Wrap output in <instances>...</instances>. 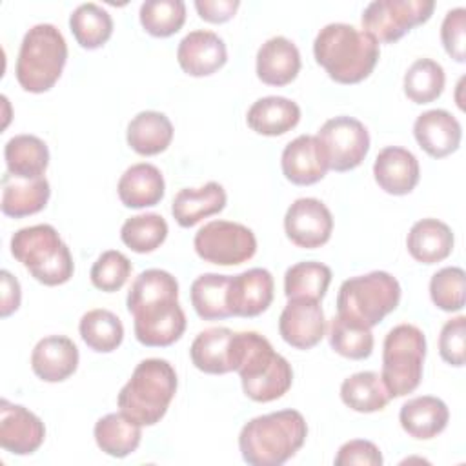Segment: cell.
<instances>
[{
	"label": "cell",
	"mask_w": 466,
	"mask_h": 466,
	"mask_svg": "<svg viewBox=\"0 0 466 466\" xmlns=\"http://www.w3.org/2000/svg\"><path fill=\"white\" fill-rule=\"evenodd\" d=\"M317 138L324 149L328 167L337 173L355 169L370 151V133L366 126L346 115L326 120Z\"/></svg>",
	"instance_id": "8fae6325"
},
{
	"label": "cell",
	"mask_w": 466,
	"mask_h": 466,
	"mask_svg": "<svg viewBox=\"0 0 466 466\" xmlns=\"http://www.w3.org/2000/svg\"><path fill=\"white\" fill-rule=\"evenodd\" d=\"M417 144L433 158H444L459 149L462 127L446 109H430L417 116L413 124Z\"/></svg>",
	"instance_id": "ffe728a7"
},
{
	"label": "cell",
	"mask_w": 466,
	"mask_h": 466,
	"mask_svg": "<svg viewBox=\"0 0 466 466\" xmlns=\"http://www.w3.org/2000/svg\"><path fill=\"white\" fill-rule=\"evenodd\" d=\"M306 437L302 413L280 410L248 420L238 435V450L251 466H280L304 446Z\"/></svg>",
	"instance_id": "3957f363"
},
{
	"label": "cell",
	"mask_w": 466,
	"mask_h": 466,
	"mask_svg": "<svg viewBox=\"0 0 466 466\" xmlns=\"http://www.w3.org/2000/svg\"><path fill=\"white\" fill-rule=\"evenodd\" d=\"M175 368L164 359H144L122 386L116 404L120 411L140 426H153L166 415L177 393Z\"/></svg>",
	"instance_id": "277c9868"
},
{
	"label": "cell",
	"mask_w": 466,
	"mask_h": 466,
	"mask_svg": "<svg viewBox=\"0 0 466 466\" xmlns=\"http://www.w3.org/2000/svg\"><path fill=\"white\" fill-rule=\"evenodd\" d=\"M228 195L218 182H208L202 187L180 189L171 204L173 218L182 228H193L202 218L220 213L226 208Z\"/></svg>",
	"instance_id": "484cf974"
},
{
	"label": "cell",
	"mask_w": 466,
	"mask_h": 466,
	"mask_svg": "<svg viewBox=\"0 0 466 466\" xmlns=\"http://www.w3.org/2000/svg\"><path fill=\"white\" fill-rule=\"evenodd\" d=\"M78 368V348L64 335H49L36 342L31 353V370L44 382H62Z\"/></svg>",
	"instance_id": "44dd1931"
},
{
	"label": "cell",
	"mask_w": 466,
	"mask_h": 466,
	"mask_svg": "<svg viewBox=\"0 0 466 466\" xmlns=\"http://www.w3.org/2000/svg\"><path fill=\"white\" fill-rule=\"evenodd\" d=\"M273 291V277L264 268H251L229 277L228 306L231 317H258L271 306Z\"/></svg>",
	"instance_id": "2e32d148"
},
{
	"label": "cell",
	"mask_w": 466,
	"mask_h": 466,
	"mask_svg": "<svg viewBox=\"0 0 466 466\" xmlns=\"http://www.w3.org/2000/svg\"><path fill=\"white\" fill-rule=\"evenodd\" d=\"M433 0H375L362 13V27L377 42L391 44L433 15Z\"/></svg>",
	"instance_id": "30bf717a"
},
{
	"label": "cell",
	"mask_w": 466,
	"mask_h": 466,
	"mask_svg": "<svg viewBox=\"0 0 466 466\" xmlns=\"http://www.w3.org/2000/svg\"><path fill=\"white\" fill-rule=\"evenodd\" d=\"M464 269L448 266L433 273L430 280L431 302L442 311H461L464 308Z\"/></svg>",
	"instance_id": "7bdbcfd3"
},
{
	"label": "cell",
	"mask_w": 466,
	"mask_h": 466,
	"mask_svg": "<svg viewBox=\"0 0 466 466\" xmlns=\"http://www.w3.org/2000/svg\"><path fill=\"white\" fill-rule=\"evenodd\" d=\"M0 282H2L0 317L7 319L11 313H15L20 308L22 293H20V284H18L16 277H13L7 269L0 271Z\"/></svg>",
	"instance_id": "681fc988"
},
{
	"label": "cell",
	"mask_w": 466,
	"mask_h": 466,
	"mask_svg": "<svg viewBox=\"0 0 466 466\" xmlns=\"http://www.w3.org/2000/svg\"><path fill=\"white\" fill-rule=\"evenodd\" d=\"M328 339H329L331 350L346 359L362 360V359H368L373 351L371 328L360 326L340 315L331 319Z\"/></svg>",
	"instance_id": "f35d334b"
},
{
	"label": "cell",
	"mask_w": 466,
	"mask_h": 466,
	"mask_svg": "<svg viewBox=\"0 0 466 466\" xmlns=\"http://www.w3.org/2000/svg\"><path fill=\"white\" fill-rule=\"evenodd\" d=\"M399 420L410 437L417 441H430L442 433L448 426L450 410L439 397L420 395L402 404Z\"/></svg>",
	"instance_id": "603a6c76"
},
{
	"label": "cell",
	"mask_w": 466,
	"mask_h": 466,
	"mask_svg": "<svg viewBox=\"0 0 466 466\" xmlns=\"http://www.w3.org/2000/svg\"><path fill=\"white\" fill-rule=\"evenodd\" d=\"M177 60L186 75L209 76L228 62V49L217 33L197 29L180 40Z\"/></svg>",
	"instance_id": "e0dca14e"
},
{
	"label": "cell",
	"mask_w": 466,
	"mask_h": 466,
	"mask_svg": "<svg viewBox=\"0 0 466 466\" xmlns=\"http://www.w3.org/2000/svg\"><path fill=\"white\" fill-rule=\"evenodd\" d=\"M464 38H466V9L464 7L450 9L441 25V40L446 53L455 62H461V64L466 60Z\"/></svg>",
	"instance_id": "bcb514c9"
},
{
	"label": "cell",
	"mask_w": 466,
	"mask_h": 466,
	"mask_svg": "<svg viewBox=\"0 0 466 466\" xmlns=\"http://www.w3.org/2000/svg\"><path fill=\"white\" fill-rule=\"evenodd\" d=\"M131 315L135 319V337L147 348L171 346L186 331V313L178 299L140 306Z\"/></svg>",
	"instance_id": "7c38bea8"
},
{
	"label": "cell",
	"mask_w": 466,
	"mask_h": 466,
	"mask_svg": "<svg viewBox=\"0 0 466 466\" xmlns=\"http://www.w3.org/2000/svg\"><path fill=\"white\" fill-rule=\"evenodd\" d=\"M426 337L413 324H399L388 331L382 344L380 379L391 399L415 391L422 379Z\"/></svg>",
	"instance_id": "ba28073f"
},
{
	"label": "cell",
	"mask_w": 466,
	"mask_h": 466,
	"mask_svg": "<svg viewBox=\"0 0 466 466\" xmlns=\"http://www.w3.org/2000/svg\"><path fill=\"white\" fill-rule=\"evenodd\" d=\"M279 333L291 348L311 350L317 346L326 335V319L320 302L288 299L279 319Z\"/></svg>",
	"instance_id": "5bb4252c"
},
{
	"label": "cell",
	"mask_w": 466,
	"mask_h": 466,
	"mask_svg": "<svg viewBox=\"0 0 466 466\" xmlns=\"http://www.w3.org/2000/svg\"><path fill=\"white\" fill-rule=\"evenodd\" d=\"M7 173L22 178H40L49 166V149L35 135H15L4 147Z\"/></svg>",
	"instance_id": "1f68e13d"
},
{
	"label": "cell",
	"mask_w": 466,
	"mask_h": 466,
	"mask_svg": "<svg viewBox=\"0 0 466 466\" xmlns=\"http://www.w3.org/2000/svg\"><path fill=\"white\" fill-rule=\"evenodd\" d=\"M238 0H197L195 9L198 16L211 24H224L231 20L238 9Z\"/></svg>",
	"instance_id": "c3c4849f"
},
{
	"label": "cell",
	"mask_w": 466,
	"mask_h": 466,
	"mask_svg": "<svg viewBox=\"0 0 466 466\" xmlns=\"http://www.w3.org/2000/svg\"><path fill=\"white\" fill-rule=\"evenodd\" d=\"M300 120V107L286 96H264L251 104L246 115L248 126L264 137H280Z\"/></svg>",
	"instance_id": "83f0119b"
},
{
	"label": "cell",
	"mask_w": 466,
	"mask_h": 466,
	"mask_svg": "<svg viewBox=\"0 0 466 466\" xmlns=\"http://www.w3.org/2000/svg\"><path fill=\"white\" fill-rule=\"evenodd\" d=\"M96 446L116 459L131 455L142 439V426L127 419L122 411L107 413L96 420L93 430Z\"/></svg>",
	"instance_id": "4dcf8cb0"
},
{
	"label": "cell",
	"mask_w": 466,
	"mask_h": 466,
	"mask_svg": "<svg viewBox=\"0 0 466 466\" xmlns=\"http://www.w3.org/2000/svg\"><path fill=\"white\" fill-rule=\"evenodd\" d=\"M167 222L158 213H142L127 218L120 228L122 242L135 253H151L164 244Z\"/></svg>",
	"instance_id": "ab89813d"
},
{
	"label": "cell",
	"mask_w": 466,
	"mask_h": 466,
	"mask_svg": "<svg viewBox=\"0 0 466 466\" xmlns=\"http://www.w3.org/2000/svg\"><path fill=\"white\" fill-rule=\"evenodd\" d=\"M167 299H178L177 279L164 269H146L133 280L126 304L131 313L140 306Z\"/></svg>",
	"instance_id": "60d3db41"
},
{
	"label": "cell",
	"mask_w": 466,
	"mask_h": 466,
	"mask_svg": "<svg viewBox=\"0 0 466 466\" xmlns=\"http://www.w3.org/2000/svg\"><path fill=\"white\" fill-rule=\"evenodd\" d=\"M140 24L151 36L166 38L180 31L186 22L182 0H147L140 5Z\"/></svg>",
	"instance_id": "b9f144b4"
},
{
	"label": "cell",
	"mask_w": 466,
	"mask_h": 466,
	"mask_svg": "<svg viewBox=\"0 0 466 466\" xmlns=\"http://www.w3.org/2000/svg\"><path fill=\"white\" fill-rule=\"evenodd\" d=\"M373 177L382 191L397 197L408 195L419 184V160L404 147L388 146L380 149L375 158Z\"/></svg>",
	"instance_id": "d6986e66"
},
{
	"label": "cell",
	"mask_w": 466,
	"mask_h": 466,
	"mask_svg": "<svg viewBox=\"0 0 466 466\" xmlns=\"http://www.w3.org/2000/svg\"><path fill=\"white\" fill-rule=\"evenodd\" d=\"M69 29L80 47L98 49L113 35V18L98 4L87 2L71 13Z\"/></svg>",
	"instance_id": "836d02e7"
},
{
	"label": "cell",
	"mask_w": 466,
	"mask_h": 466,
	"mask_svg": "<svg viewBox=\"0 0 466 466\" xmlns=\"http://www.w3.org/2000/svg\"><path fill=\"white\" fill-rule=\"evenodd\" d=\"M67 60L64 35L53 24H36L22 38L15 75L24 91L46 93L60 78Z\"/></svg>",
	"instance_id": "8992f818"
},
{
	"label": "cell",
	"mask_w": 466,
	"mask_h": 466,
	"mask_svg": "<svg viewBox=\"0 0 466 466\" xmlns=\"http://www.w3.org/2000/svg\"><path fill=\"white\" fill-rule=\"evenodd\" d=\"M131 269L133 266L124 253L116 249H107L96 258L89 277L96 289L113 293L118 291L127 282Z\"/></svg>",
	"instance_id": "ee69618b"
},
{
	"label": "cell",
	"mask_w": 466,
	"mask_h": 466,
	"mask_svg": "<svg viewBox=\"0 0 466 466\" xmlns=\"http://www.w3.org/2000/svg\"><path fill=\"white\" fill-rule=\"evenodd\" d=\"M116 191L126 208L142 209L157 206L164 198L166 182L157 166L138 162L122 173Z\"/></svg>",
	"instance_id": "cb8c5ba5"
},
{
	"label": "cell",
	"mask_w": 466,
	"mask_h": 466,
	"mask_svg": "<svg viewBox=\"0 0 466 466\" xmlns=\"http://www.w3.org/2000/svg\"><path fill=\"white\" fill-rule=\"evenodd\" d=\"M444 69L431 58H417L404 75V95L415 104H430L442 95Z\"/></svg>",
	"instance_id": "74e56055"
},
{
	"label": "cell",
	"mask_w": 466,
	"mask_h": 466,
	"mask_svg": "<svg viewBox=\"0 0 466 466\" xmlns=\"http://www.w3.org/2000/svg\"><path fill=\"white\" fill-rule=\"evenodd\" d=\"M331 269L315 260L297 262L284 275V295L288 299H308L320 302L329 288Z\"/></svg>",
	"instance_id": "d590c367"
},
{
	"label": "cell",
	"mask_w": 466,
	"mask_h": 466,
	"mask_svg": "<svg viewBox=\"0 0 466 466\" xmlns=\"http://www.w3.org/2000/svg\"><path fill=\"white\" fill-rule=\"evenodd\" d=\"M342 402L359 413H373L386 408L390 402V393L375 371H359L344 379L340 384Z\"/></svg>",
	"instance_id": "d6a6232c"
},
{
	"label": "cell",
	"mask_w": 466,
	"mask_h": 466,
	"mask_svg": "<svg viewBox=\"0 0 466 466\" xmlns=\"http://www.w3.org/2000/svg\"><path fill=\"white\" fill-rule=\"evenodd\" d=\"M11 255L46 286L66 284L75 271L71 251L51 224L18 229L11 237Z\"/></svg>",
	"instance_id": "5b68a950"
},
{
	"label": "cell",
	"mask_w": 466,
	"mask_h": 466,
	"mask_svg": "<svg viewBox=\"0 0 466 466\" xmlns=\"http://www.w3.org/2000/svg\"><path fill=\"white\" fill-rule=\"evenodd\" d=\"M286 237L299 248L324 246L333 231V217L328 206L313 197L297 198L284 215Z\"/></svg>",
	"instance_id": "4fadbf2b"
},
{
	"label": "cell",
	"mask_w": 466,
	"mask_h": 466,
	"mask_svg": "<svg viewBox=\"0 0 466 466\" xmlns=\"http://www.w3.org/2000/svg\"><path fill=\"white\" fill-rule=\"evenodd\" d=\"M300 71V53L286 36L266 40L257 51V76L268 86H288Z\"/></svg>",
	"instance_id": "7402d4cb"
},
{
	"label": "cell",
	"mask_w": 466,
	"mask_h": 466,
	"mask_svg": "<svg viewBox=\"0 0 466 466\" xmlns=\"http://www.w3.org/2000/svg\"><path fill=\"white\" fill-rule=\"evenodd\" d=\"M231 366L240 377L244 395L255 402L280 399L293 382L291 364L257 331L233 333Z\"/></svg>",
	"instance_id": "6da1fadb"
},
{
	"label": "cell",
	"mask_w": 466,
	"mask_h": 466,
	"mask_svg": "<svg viewBox=\"0 0 466 466\" xmlns=\"http://www.w3.org/2000/svg\"><path fill=\"white\" fill-rule=\"evenodd\" d=\"M46 439V426L33 411L7 399L0 400V446L15 455L35 453Z\"/></svg>",
	"instance_id": "9a60e30c"
},
{
	"label": "cell",
	"mask_w": 466,
	"mask_h": 466,
	"mask_svg": "<svg viewBox=\"0 0 466 466\" xmlns=\"http://www.w3.org/2000/svg\"><path fill=\"white\" fill-rule=\"evenodd\" d=\"M439 353L451 366H464L466 360V317L459 315L444 322L439 337Z\"/></svg>",
	"instance_id": "f6af8a7d"
},
{
	"label": "cell",
	"mask_w": 466,
	"mask_h": 466,
	"mask_svg": "<svg viewBox=\"0 0 466 466\" xmlns=\"http://www.w3.org/2000/svg\"><path fill=\"white\" fill-rule=\"evenodd\" d=\"M453 242L451 228L437 218H422L415 222L406 237L410 255L420 264H437L448 258Z\"/></svg>",
	"instance_id": "4316f807"
},
{
	"label": "cell",
	"mask_w": 466,
	"mask_h": 466,
	"mask_svg": "<svg viewBox=\"0 0 466 466\" xmlns=\"http://www.w3.org/2000/svg\"><path fill=\"white\" fill-rule=\"evenodd\" d=\"M229 275L204 273L191 284V304L197 315L204 320H222L231 317L228 306Z\"/></svg>",
	"instance_id": "e575fe53"
},
{
	"label": "cell",
	"mask_w": 466,
	"mask_h": 466,
	"mask_svg": "<svg viewBox=\"0 0 466 466\" xmlns=\"http://www.w3.org/2000/svg\"><path fill=\"white\" fill-rule=\"evenodd\" d=\"M231 340L233 331L229 328H208L200 331L189 348L193 366L209 375L233 371Z\"/></svg>",
	"instance_id": "f546056e"
},
{
	"label": "cell",
	"mask_w": 466,
	"mask_h": 466,
	"mask_svg": "<svg viewBox=\"0 0 466 466\" xmlns=\"http://www.w3.org/2000/svg\"><path fill=\"white\" fill-rule=\"evenodd\" d=\"M51 187L46 177L22 178L11 173L2 177V213L11 218H24L42 211L49 200Z\"/></svg>",
	"instance_id": "d4e9b609"
},
{
	"label": "cell",
	"mask_w": 466,
	"mask_h": 466,
	"mask_svg": "<svg viewBox=\"0 0 466 466\" xmlns=\"http://www.w3.org/2000/svg\"><path fill=\"white\" fill-rule=\"evenodd\" d=\"M126 140L129 147L142 157L158 155L166 151L173 140V124L160 111H140L127 124Z\"/></svg>",
	"instance_id": "f1b7e54d"
},
{
	"label": "cell",
	"mask_w": 466,
	"mask_h": 466,
	"mask_svg": "<svg viewBox=\"0 0 466 466\" xmlns=\"http://www.w3.org/2000/svg\"><path fill=\"white\" fill-rule=\"evenodd\" d=\"M78 331L82 340L96 353H111L124 340L122 320L109 309H89L82 315Z\"/></svg>",
	"instance_id": "8d00e7d4"
},
{
	"label": "cell",
	"mask_w": 466,
	"mask_h": 466,
	"mask_svg": "<svg viewBox=\"0 0 466 466\" xmlns=\"http://www.w3.org/2000/svg\"><path fill=\"white\" fill-rule=\"evenodd\" d=\"M400 302V284L388 271H371L344 280L337 295V315L373 328Z\"/></svg>",
	"instance_id": "52a82bcc"
},
{
	"label": "cell",
	"mask_w": 466,
	"mask_h": 466,
	"mask_svg": "<svg viewBox=\"0 0 466 466\" xmlns=\"http://www.w3.org/2000/svg\"><path fill=\"white\" fill-rule=\"evenodd\" d=\"M197 255L209 264L237 266L257 253L255 233L238 222L211 220L193 238Z\"/></svg>",
	"instance_id": "9c48e42d"
},
{
	"label": "cell",
	"mask_w": 466,
	"mask_h": 466,
	"mask_svg": "<svg viewBox=\"0 0 466 466\" xmlns=\"http://www.w3.org/2000/svg\"><path fill=\"white\" fill-rule=\"evenodd\" d=\"M315 60L339 84H359L379 62V42L355 25L333 22L324 25L313 42Z\"/></svg>",
	"instance_id": "7a4b0ae2"
},
{
	"label": "cell",
	"mask_w": 466,
	"mask_h": 466,
	"mask_svg": "<svg viewBox=\"0 0 466 466\" xmlns=\"http://www.w3.org/2000/svg\"><path fill=\"white\" fill-rule=\"evenodd\" d=\"M382 461V453L375 442L366 439H353L339 448L335 466H380Z\"/></svg>",
	"instance_id": "7dc6e473"
},
{
	"label": "cell",
	"mask_w": 466,
	"mask_h": 466,
	"mask_svg": "<svg viewBox=\"0 0 466 466\" xmlns=\"http://www.w3.org/2000/svg\"><path fill=\"white\" fill-rule=\"evenodd\" d=\"M284 177L297 186H311L328 173V160L317 135H300L291 140L280 157Z\"/></svg>",
	"instance_id": "ac0fdd59"
}]
</instances>
